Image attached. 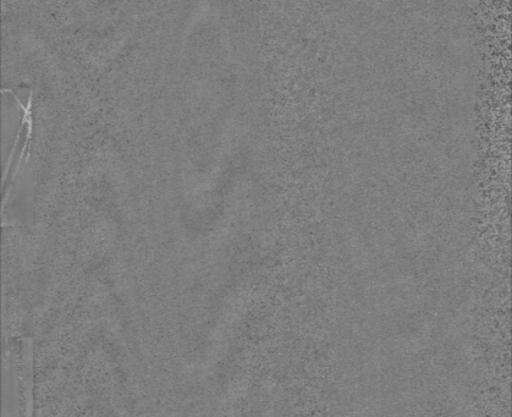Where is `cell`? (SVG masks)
Here are the masks:
<instances>
[]
</instances>
